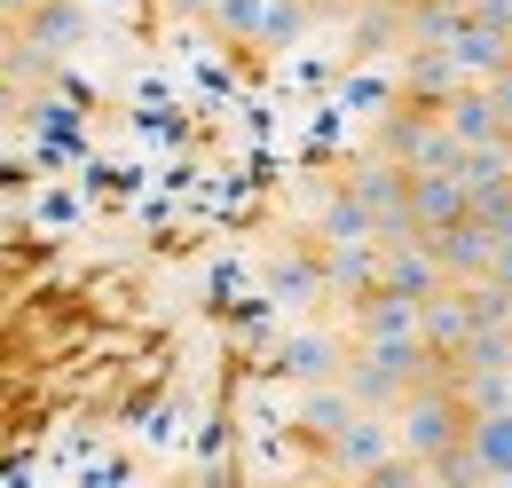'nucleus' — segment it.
Returning a JSON list of instances; mask_svg holds the SVG:
<instances>
[{
	"instance_id": "nucleus-1",
	"label": "nucleus",
	"mask_w": 512,
	"mask_h": 488,
	"mask_svg": "<svg viewBox=\"0 0 512 488\" xmlns=\"http://www.w3.org/2000/svg\"><path fill=\"white\" fill-rule=\"evenodd\" d=\"M465 426H473V410H465V394L449 386V378H426V386H410L402 402H394V433H402V449L410 457H449L457 441H465Z\"/></svg>"
},
{
	"instance_id": "nucleus-2",
	"label": "nucleus",
	"mask_w": 512,
	"mask_h": 488,
	"mask_svg": "<svg viewBox=\"0 0 512 488\" xmlns=\"http://www.w3.org/2000/svg\"><path fill=\"white\" fill-rule=\"evenodd\" d=\"M379 150H386V158H402L410 174H457V158H465V142L449 134V119L434 111V103H402V111L386 119Z\"/></svg>"
},
{
	"instance_id": "nucleus-3",
	"label": "nucleus",
	"mask_w": 512,
	"mask_h": 488,
	"mask_svg": "<svg viewBox=\"0 0 512 488\" xmlns=\"http://www.w3.org/2000/svg\"><path fill=\"white\" fill-rule=\"evenodd\" d=\"M386 457H402V433H394V410H386V418L355 410L347 426L331 433V465H339V473H379Z\"/></svg>"
},
{
	"instance_id": "nucleus-4",
	"label": "nucleus",
	"mask_w": 512,
	"mask_h": 488,
	"mask_svg": "<svg viewBox=\"0 0 512 488\" xmlns=\"http://www.w3.org/2000/svg\"><path fill=\"white\" fill-rule=\"evenodd\" d=\"M465 213H473V197H465L457 174H410V229H418V237H442Z\"/></svg>"
},
{
	"instance_id": "nucleus-5",
	"label": "nucleus",
	"mask_w": 512,
	"mask_h": 488,
	"mask_svg": "<svg viewBox=\"0 0 512 488\" xmlns=\"http://www.w3.org/2000/svg\"><path fill=\"white\" fill-rule=\"evenodd\" d=\"M473 331H481V315H473V292H465V284H442V292L426 300V347H434L442 363H457Z\"/></svg>"
},
{
	"instance_id": "nucleus-6",
	"label": "nucleus",
	"mask_w": 512,
	"mask_h": 488,
	"mask_svg": "<svg viewBox=\"0 0 512 488\" xmlns=\"http://www.w3.org/2000/svg\"><path fill=\"white\" fill-rule=\"evenodd\" d=\"M16 40H32V48H40L48 63L71 56V48L87 40V0H40V8L16 24Z\"/></svg>"
},
{
	"instance_id": "nucleus-7",
	"label": "nucleus",
	"mask_w": 512,
	"mask_h": 488,
	"mask_svg": "<svg viewBox=\"0 0 512 488\" xmlns=\"http://www.w3.org/2000/svg\"><path fill=\"white\" fill-rule=\"evenodd\" d=\"M449 56H457V71H465L473 87H489L497 71H512V32H497V24H481V16L465 8V32L449 40Z\"/></svg>"
},
{
	"instance_id": "nucleus-8",
	"label": "nucleus",
	"mask_w": 512,
	"mask_h": 488,
	"mask_svg": "<svg viewBox=\"0 0 512 488\" xmlns=\"http://www.w3.org/2000/svg\"><path fill=\"white\" fill-rule=\"evenodd\" d=\"M434 252H442L449 284H473V276H489V260H497V229H489L481 213H465L457 229H442V237H434Z\"/></svg>"
},
{
	"instance_id": "nucleus-9",
	"label": "nucleus",
	"mask_w": 512,
	"mask_h": 488,
	"mask_svg": "<svg viewBox=\"0 0 512 488\" xmlns=\"http://www.w3.org/2000/svg\"><path fill=\"white\" fill-rule=\"evenodd\" d=\"M316 229H323V237H331V244H379V237H386L379 205H371V197H363V189H355V182H347V189H331V197H323Z\"/></svg>"
},
{
	"instance_id": "nucleus-10",
	"label": "nucleus",
	"mask_w": 512,
	"mask_h": 488,
	"mask_svg": "<svg viewBox=\"0 0 512 488\" xmlns=\"http://www.w3.org/2000/svg\"><path fill=\"white\" fill-rule=\"evenodd\" d=\"M379 252H386V237L379 244H331L323 237V284L339 292V300H363V292H379Z\"/></svg>"
},
{
	"instance_id": "nucleus-11",
	"label": "nucleus",
	"mask_w": 512,
	"mask_h": 488,
	"mask_svg": "<svg viewBox=\"0 0 512 488\" xmlns=\"http://www.w3.org/2000/svg\"><path fill=\"white\" fill-rule=\"evenodd\" d=\"M276 370H284L292 386H331V378H347V363H339V347H331L323 331H292V339L276 347Z\"/></svg>"
},
{
	"instance_id": "nucleus-12",
	"label": "nucleus",
	"mask_w": 512,
	"mask_h": 488,
	"mask_svg": "<svg viewBox=\"0 0 512 488\" xmlns=\"http://www.w3.org/2000/svg\"><path fill=\"white\" fill-rule=\"evenodd\" d=\"M442 119H449V134H457L465 150H473V142H512V126H505V111H497V95H489V87H465V95H449Z\"/></svg>"
},
{
	"instance_id": "nucleus-13",
	"label": "nucleus",
	"mask_w": 512,
	"mask_h": 488,
	"mask_svg": "<svg viewBox=\"0 0 512 488\" xmlns=\"http://www.w3.org/2000/svg\"><path fill=\"white\" fill-rule=\"evenodd\" d=\"M402 79H410V103H434V111H442L449 95H465V87H473V79L457 71L449 48H410V71H402Z\"/></svg>"
},
{
	"instance_id": "nucleus-14",
	"label": "nucleus",
	"mask_w": 512,
	"mask_h": 488,
	"mask_svg": "<svg viewBox=\"0 0 512 488\" xmlns=\"http://www.w3.org/2000/svg\"><path fill=\"white\" fill-rule=\"evenodd\" d=\"M465 441H473V457L489 465V481H512V402L505 410H481V418L465 426Z\"/></svg>"
},
{
	"instance_id": "nucleus-15",
	"label": "nucleus",
	"mask_w": 512,
	"mask_h": 488,
	"mask_svg": "<svg viewBox=\"0 0 512 488\" xmlns=\"http://www.w3.org/2000/svg\"><path fill=\"white\" fill-rule=\"evenodd\" d=\"M465 32V8H442V0H410L402 8V40L410 48H449Z\"/></svg>"
},
{
	"instance_id": "nucleus-16",
	"label": "nucleus",
	"mask_w": 512,
	"mask_h": 488,
	"mask_svg": "<svg viewBox=\"0 0 512 488\" xmlns=\"http://www.w3.org/2000/svg\"><path fill=\"white\" fill-rule=\"evenodd\" d=\"M331 284H323V260H276L268 268V300L276 307H316Z\"/></svg>"
},
{
	"instance_id": "nucleus-17",
	"label": "nucleus",
	"mask_w": 512,
	"mask_h": 488,
	"mask_svg": "<svg viewBox=\"0 0 512 488\" xmlns=\"http://www.w3.org/2000/svg\"><path fill=\"white\" fill-rule=\"evenodd\" d=\"M339 386H347V394H355V402H363V410H394V402H402V394H410V386H402V378H394V370H379L371 363V355H355V363H347V378H339Z\"/></svg>"
},
{
	"instance_id": "nucleus-18",
	"label": "nucleus",
	"mask_w": 512,
	"mask_h": 488,
	"mask_svg": "<svg viewBox=\"0 0 512 488\" xmlns=\"http://www.w3.org/2000/svg\"><path fill=\"white\" fill-rule=\"evenodd\" d=\"M355 410H363V402H355V394H347V386L331 378V386H316V394H308V410H300V426H308V433H323V441H331V433L347 426Z\"/></svg>"
},
{
	"instance_id": "nucleus-19",
	"label": "nucleus",
	"mask_w": 512,
	"mask_h": 488,
	"mask_svg": "<svg viewBox=\"0 0 512 488\" xmlns=\"http://www.w3.org/2000/svg\"><path fill=\"white\" fill-rule=\"evenodd\" d=\"M449 370H512V331H473Z\"/></svg>"
},
{
	"instance_id": "nucleus-20",
	"label": "nucleus",
	"mask_w": 512,
	"mask_h": 488,
	"mask_svg": "<svg viewBox=\"0 0 512 488\" xmlns=\"http://www.w3.org/2000/svg\"><path fill=\"white\" fill-rule=\"evenodd\" d=\"M434 481L442 488H489V465L473 457V441H457L449 457H434Z\"/></svg>"
},
{
	"instance_id": "nucleus-21",
	"label": "nucleus",
	"mask_w": 512,
	"mask_h": 488,
	"mask_svg": "<svg viewBox=\"0 0 512 488\" xmlns=\"http://www.w3.org/2000/svg\"><path fill=\"white\" fill-rule=\"evenodd\" d=\"M308 32V8L300 0H268V24H260V48H292Z\"/></svg>"
},
{
	"instance_id": "nucleus-22",
	"label": "nucleus",
	"mask_w": 512,
	"mask_h": 488,
	"mask_svg": "<svg viewBox=\"0 0 512 488\" xmlns=\"http://www.w3.org/2000/svg\"><path fill=\"white\" fill-rule=\"evenodd\" d=\"M213 24H221L229 40H260V24H268V0H221V8H213Z\"/></svg>"
},
{
	"instance_id": "nucleus-23",
	"label": "nucleus",
	"mask_w": 512,
	"mask_h": 488,
	"mask_svg": "<svg viewBox=\"0 0 512 488\" xmlns=\"http://www.w3.org/2000/svg\"><path fill=\"white\" fill-rule=\"evenodd\" d=\"M473 16H481V24H497V32H512V0H473Z\"/></svg>"
},
{
	"instance_id": "nucleus-24",
	"label": "nucleus",
	"mask_w": 512,
	"mask_h": 488,
	"mask_svg": "<svg viewBox=\"0 0 512 488\" xmlns=\"http://www.w3.org/2000/svg\"><path fill=\"white\" fill-rule=\"evenodd\" d=\"M489 95H497V111H505V126H512V71H497V79H489Z\"/></svg>"
},
{
	"instance_id": "nucleus-25",
	"label": "nucleus",
	"mask_w": 512,
	"mask_h": 488,
	"mask_svg": "<svg viewBox=\"0 0 512 488\" xmlns=\"http://www.w3.org/2000/svg\"><path fill=\"white\" fill-rule=\"evenodd\" d=\"M221 0H166V16H213Z\"/></svg>"
},
{
	"instance_id": "nucleus-26",
	"label": "nucleus",
	"mask_w": 512,
	"mask_h": 488,
	"mask_svg": "<svg viewBox=\"0 0 512 488\" xmlns=\"http://www.w3.org/2000/svg\"><path fill=\"white\" fill-rule=\"evenodd\" d=\"M489 276H497V284H512V237L497 244V260H489Z\"/></svg>"
},
{
	"instance_id": "nucleus-27",
	"label": "nucleus",
	"mask_w": 512,
	"mask_h": 488,
	"mask_svg": "<svg viewBox=\"0 0 512 488\" xmlns=\"http://www.w3.org/2000/svg\"><path fill=\"white\" fill-rule=\"evenodd\" d=\"M0 8H8V24H24V16L40 8V0H0Z\"/></svg>"
},
{
	"instance_id": "nucleus-28",
	"label": "nucleus",
	"mask_w": 512,
	"mask_h": 488,
	"mask_svg": "<svg viewBox=\"0 0 512 488\" xmlns=\"http://www.w3.org/2000/svg\"><path fill=\"white\" fill-rule=\"evenodd\" d=\"M197 488H229V473H221V465H205V473H197Z\"/></svg>"
},
{
	"instance_id": "nucleus-29",
	"label": "nucleus",
	"mask_w": 512,
	"mask_h": 488,
	"mask_svg": "<svg viewBox=\"0 0 512 488\" xmlns=\"http://www.w3.org/2000/svg\"><path fill=\"white\" fill-rule=\"evenodd\" d=\"M331 488H363V481H355V473H347V481H331Z\"/></svg>"
},
{
	"instance_id": "nucleus-30",
	"label": "nucleus",
	"mask_w": 512,
	"mask_h": 488,
	"mask_svg": "<svg viewBox=\"0 0 512 488\" xmlns=\"http://www.w3.org/2000/svg\"><path fill=\"white\" fill-rule=\"evenodd\" d=\"M442 8H473V0H442Z\"/></svg>"
},
{
	"instance_id": "nucleus-31",
	"label": "nucleus",
	"mask_w": 512,
	"mask_h": 488,
	"mask_svg": "<svg viewBox=\"0 0 512 488\" xmlns=\"http://www.w3.org/2000/svg\"><path fill=\"white\" fill-rule=\"evenodd\" d=\"M95 8H119V0H95Z\"/></svg>"
},
{
	"instance_id": "nucleus-32",
	"label": "nucleus",
	"mask_w": 512,
	"mask_h": 488,
	"mask_svg": "<svg viewBox=\"0 0 512 488\" xmlns=\"http://www.w3.org/2000/svg\"><path fill=\"white\" fill-rule=\"evenodd\" d=\"M489 488H512V481H489Z\"/></svg>"
},
{
	"instance_id": "nucleus-33",
	"label": "nucleus",
	"mask_w": 512,
	"mask_h": 488,
	"mask_svg": "<svg viewBox=\"0 0 512 488\" xmlns=\"http://www.w3.org/2000/svg\"><path fill=\"white\" fill-rule=\"evenodd\" d=\"M426 488H442V481H426Z\"/></svg>"
}]
</instances>
